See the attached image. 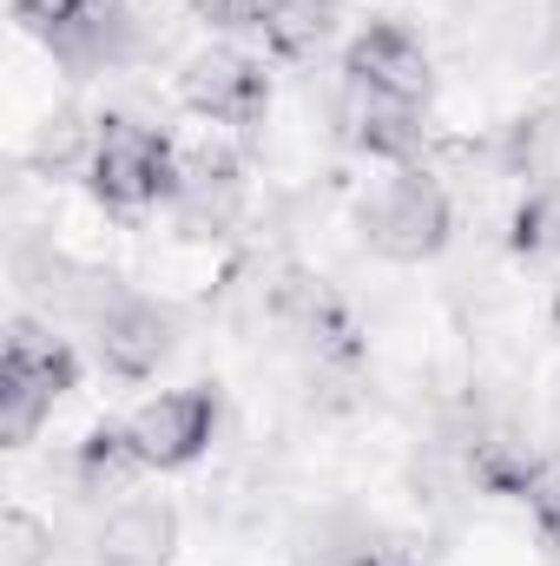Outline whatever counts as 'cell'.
I'll return each mask as SVG.
<instances>
[{"mask_svg": "<svg viewBox=\"0 0 560 566\" xmlns=\"http://www.w3.org/2000/svg\"><path fill=\"white\" fill-rule=\"evenodd\" d=\"M93 145H100V126H86L80 113H53L40 126V139H33V165L40 171H86Z\"/></svg>", "mask_w": 560, "mask_h": 566, "instance_id": "obj_14", "label": "cell"}, {"mask_svg": "<svg viewBox=\"0 0 560 566\" xmlns=\"http://www.w3.org/2000/svg\"><path fill=\"white\" fill-rule=\"evenodd\" d=\"M448 191L422 165H396L370 198H363V244L390 264H428L448 244Z\"/></svg>", "mask_w": 560, "mask_h": 566, "instance_id": "obj_3", "label": "cell"}, {"mask_svg": "<svg viewBox=\"0 0 560 566\" xmlns=\"http://www.w3.org/2000/svg\"><path fill=\"white\" fill-rule=\"evenodd\" d=\"M343 133H350L356 151H370V158H383V165H416L422 106L383 99V93H363V86H343Z\"/></svg>", "mask_w": 560, "mask_h": 566, "instance_id": "obj_11", "label": "cell"}, {"mask_svg": "<svg viewBox=\"0 0 560 566\" xmlns=\"http://www.w3.org/2000/svg\"><path fill=\"white\" fill-rule=\"evenodd\" d=\"M521 501H528V514H535L541 541H548V547H560V454H548V461H535V468H528Z\"/></svg>", "mask_w": 560, "mask_h": 566, "instance_id": "obj_16", "label": "cell"}, {"mask_svg": "<svg viewBox=\"0 0 560 566\" xmlns=\"http://www.w3.org/2000/svg\"><path fill=\"white\" fill-rule=\"evenodd\" d=\"M178 99L211 126H258L271 106V73H265V60H251L238 46H205L178 73Z\"/></svg>", "mask_w": 560, "mask_h": 566, "instance_id": "obj_5", "label": "cell"}, {"mask_svg": "<svg viewBox=\"0 0 560 566\" xmlns=\"http://www.w3.org/2000/svg\"><path fill=\"white\" fill-rule=\"evenodd\" d=\"M271 303H278V323L310 349V356H323V363H356V323L343 316V303H336L317 277L283 271Z\"/></svg>", "mask_w": 560, "mask_h": 566, "instance_id": "obj_9", "label": "cell"}, {"mask_svg": "<svg viewBox=\"0 0 560 566\" xmlns=\"http://www.w3.org/2000/svg\"><path fill=\"white\" fill-rule=\"evenodd\" d=\"M283 7L290 0H205V13H218V27H238V33H271Z\"/></svg>", "mask_w": 560, "mask_h": 566, "instance_id": "obj_18", "label": "cell"}, {"mask_svg": "<svg viewBox=\"0 0 560 566\" xmlns=\"http://www.w3.org/2000/svg\"><path fill=\"white\" fill-rule=\"evenodd\" d=\"M560 244V191L554 185H535L528 191V205L515 211V258H548Z\"/></svg>", "mask_w": 560, "mask_h": 566, "instance_id": "obj_15", "label": "cell"}, {"mask_svg": "<svg viewBox=\"0 0 560 566\" xmlns=\"http://www.w3.org/2000/svg\"><path fill=\"white\" fill-rule=\"evenodd\" d=\"M46 554H53L46 521H33L27 507H13V514L0 521V566H40Z\"/></svg>", "mask_w": 560, "mask_h": 566, "instance_id": "obj_17", "label": "cell"}, {"mask_svg": "<svg viewBox=\"0 0 560 566\" xmlns=\"http://www.w3.org/2000/svg\"><path fill=\"white\" fill-rule=\"evenodd\" d=\"M178 547V514L165 501H126L100 527V566H172Z\"/></svg>", "mask_w": 560, "mask_h": 566, "instance_id": "obj_12", "label": "cell"}, {"mask_svg": "<svg viewBox=\"0 0 560 566\" xmlns=\"http://www.w3.org/2000/svg\"><path fill=\"white\" fill-rule=\"evenodd\" d=\"M238 205H245V171H238V158L231 151H191L185 165H178V198H172V211H178V224L185 231H225L231 218H238Z\"/></svg>", "mask_w": 560, "mask_h": 566, "instance_id": "obj_10", "label": "cell"}, {"mask_svg": "<svg viewBox=\"0 0 560 566\" xmlns=\"http://www.w3.org/2000/svg\"><path fill=\"white\" fill-rule=\"evenodd\" d=\"M93 343H100L106 376L145 382V376L172 356V323H165V310H152L139 296H106V303L93 310Z\"/></svg>", "mask_w": 560, "mask_h": 566, "instance_id": "obj_8", "label": "cell"}, {"mask_svg": "<svg viewBox=\"0 0 560 566\" xmlns=\"http://www.w3.org/2000/svg\"><path fill=\"white\" fill-rule=\"evenodd\" d=\"M73 474H80L86 494H120L133 474H145V454H139V441H133V428L126 422H100L86 441H80Z\"/></svg>", "mask_w": 560, "mask_h": 566, "instance_id": "obj_13", "label": "cell"}, {"mask_svg": "<svg viewBox=\"0 0 560 566\" xmlns=\"http://www.w3.org/2000/svg\"><path fill=\"white\" fill-rule=\"evenodd\" d=\"M46 53L66 66V73H113V66H126L133 60V46H139V20H133V7L126 0H73L46 33Z\"/></svg>", "mask_w": 560, "mask_h": 566, "instance_id": "obj_6", "label": "cell"}, {"mask_svg": "<svg viewBox=\"0 0 560 566\" xmlns=\"http://www.w3.org/2000/svg\"><path fill=\"white\" fill-rule=\"evenodd\" d=\"M66 7H73V0H13V13H20V20H27L33 33H46V27H53V20H60Z\"/></svg>", "mask_w": 560, "mask_h": 566, "instance_id": "obj_20", "label": "cell"}, {"mask_svg": "<svg viewBox=\"0 0 560 566\" xmlns=\"http://www.w3.org/2000/svg\"><path fill=\"white\" fill-rule=\"evenodd\" d=\"M126 428H133V441H139L145 468H191V461L211 448L218 396H211V389H172V396H152Z\"/></svg>", "mask_w": 560, "mask_h": 566, "instance_id": "obj_7", "label": "cell"}, {"mask_svg": "<svg viewBox=\"0 0 560 566\" xmlns=\"http://www.w3.org/2000/svg\"><path fill=\"white\" fill-rule=\"evenodd\" d=\"M73 382H80V356L60 336H46L40 323H13L0 349V441L27 448L40 422L53 416V402L73 396Z\"/></svg>", "mask_w": 560, "mask_h": 566, "instance_id": "obj_1", "label": "cell"}, {"mask_svg": "<svg viewBox=\"0 0 560 566\" xmlns=\"http://www.w3.org/2000/svg\"><path fill=\"white\" fill-rule=\"evenodd\" d=\"M323 7H330V0H323Z\"/></svg>", "mask_w": 560, "mask_h": 566, "instance_id": "obj_22", "label": "cell"}, {"mask_svg": "<svg viewBox=\"0 0 560 566\" xmlns=\"http://www.w3.org/2000/svg\"><path fill=\"white\" fill-rule=\"evenodd\" d=\"M178 151L165 133H152L139 119H100V145H93V165H86V185L106 211H152V205H172L178 198Z\"/></svg>", "mask_w": 560, "mask_h": 566, "instance_id": "obj_2", "label": "cell"}, {"mask_svg": "<svg viewBox=\"0 0 560 566\" xmlns=\"http://www.w3.org/2000/svg\"><path fill=\"white\" fill-rule=\"evenodd\" d=\"M343 86H363V93H383V99H403V106H428V93H435L428 46L403 20H370L343 46Z\"/></svg>", "mask_w": 560, "mask_h": 566, "instance_id": "obj_4", "label": "cell"}, {"mask_svg": "<svg viewBox=\"0 0 560 566\" xmlns=\"http://www.w3.org/2000/svg\"><path fill=\"white\" fill-rule=\"evenodd\" d=\"M330 566H416V554L409 547H396V541H350V547H336V560Z\"/></svg>", "mask_w": 560, "mask_h": 566, "instance_id": "obj_19", "label": "cell"}, {"mask_svg": "<svg viewBox=\"0 0 560 566\" xmlns=\"http://www.w3.org/2000/svg\"><path fill=\"white\" fill-rule=\"evenodd\" d=\"M554 336H560V283H554Z\"/></svg>", "mask_w": 560, "mask_h": 566, "instance_id": "obj_21", "label": "cell"}]
</instances>
